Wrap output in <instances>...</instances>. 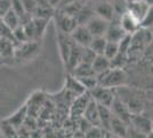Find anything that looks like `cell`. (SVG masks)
Segmentation results:
<instances>
[{"label": "cell", "instance_id": "6da1fadb", "mask_svg": "<svg viewBox=\"0 0 153 138\" xmlns=\"http://www.w3.org/2000/svg\"><path fill=\"white\" fill-rule=\"evenodd\" d=\"M98 85L108 89L121 87L127 83V74L122 68H110L108 70L96 76Z\"/></svg>", "mask_w": 153, "mask_h": 138}, {"label": "cell", "instance_id": "7a4b0ae2", "mask_svg": "<svg viewBox=\"0 0 153 138\" xmlns=\"http://www.w3.org/2000/svg\"><path fill=\"white\" fill-rule=\"evenodd\" d=\"M39 41H25L15 45V61H29L39 53Z\"/></svg>", "mask_w": 153, "mask_h": 138}, {"label": "cell", "instance_id": "3957f363", "mask_svg": "<svg viewBox=\"0 0 153 138\" xmlns=\"http://www.w3.org/2000/svg\"><path fill=\"white\" fill-rule=\"evenodd\" d=\"M54 17L56 21V28L58 32L64 35H71V32L74 30L78 26L74 17L65 14L62 11H58L57 13L54 14Z\"/></svg>", "mask_w": 153, "mask_h": 138}, {"label": "cell", "instance_id": "277c9868", "mask_svg": "<svg viewBox=\"0 0 153 138\" xmlns=\"http://www.w3.org/2000/svg\"><path fill=\"white\" fill-rule=\"evenodd\" d=\"M90 96H91V99L95 101L96 104L98 105L105 106V107H108L111 104L113 103V100L115 98L114 91L112 89H108V87H103V86H97L95 90H93L91 92H89Z\"/></svg>", "mask_w": 153, "mask_h": 138}, {"label": "cell", "instance_id": "5b68a950", "mask_svg": "<svg viewBox=\"0 0 153 138\" xmlns=\"http://www.w3.org/2000/svg\"><path fill=\"white\" fill-rule=\"evenodd\" d=\"M110 111L112 113V115L114 118L121 120L122 122H125L126 124L129 125L130 122V118H131V112L129 111V108L127 107V105L123 103V100L115 96L113 103L110 106Z\"/></svg>", "mask_w": 153, "mask_h": 138}, {"label": "cell", "instance_id": "8992f818", "mask_svg": "<svg viewBox=\"0 0 153 138\" xmlns=\"http://www.w3.org/2000/svg\"><path fill=\"white\" fill-rule=\"evenodd\" d=\"M70 37L74 44L81 47H89L90 43L94 38L86 26H76V29L71 32Z\"/></svg>", "mask_w": 153, "mask_h": 138}, {"label": "cell", "instance_id": "52a82bcc", "mask_svg": "<svg viewBox=\"0 0 153 138\" xmlns=\"http://www.w3.org/2000/svg\"><path fill=\"white\" fill-rule=\"evenodd\" d=\"M108 23L110 22L105 21L104 19L97 16V15H95V16H93L87 22L86 28L89 30V32L91 33L93 37H104L108 28Z\"/></svg>", "mask_w": 153, "mask_h": 138}, {"label": "cell", "instance_id": "ba28073f", "mask_svg": "<svg viewBox=\"0 0 153 138\" xmlns=\"http://www.w3.org/2000/svg\"><path fill=\"white\" fill-rule=\"evenodd\" d=\"M129 125L136 129L137 131L149 135L152 131V125H151V118L142 114V113H137V114H131L130 118V122Z\"/></svg>", "mask_w": 153, "mask_h": 138}, {"label": "cell", "instance_id": "9c48e42d", "mask_svg": "<svg viewBox=\"0 0 153 138\" xmlns=\"http://www.w3.org/2000/svg\"><path fill=\"white\" fill-rule=\"evenodd\" d=\"M119 23H120L122 30L125 31L126 35H134L135 32H137L140 29V21L137 19H135L129 12H126V13L122 14L120 16Z\"/></svg>", "mask_w": 153, "mask_h": 138}, {"label": "cell", "instance_id": "30bf717a", "mask_svg": "<svg viewBox=\"0 0 153 138\" xmlns=\"http://www.w3.org/2000/svg\"><path fill=\"white\" fill-rule=\"evenodd\" d=\"M0 58L4 65L15 61V43L0 38Z\"/></svg>", "mask_w": 153, "mask_h": 138}, {"label": "cell", "instance_id": "8fae6325", "mask_svg": "<svg viewBox=\"0 0 153 138\" xmlns=\"http://www.w3.org/2000/svg\"><path fill=\"white\" fill-rule=\"evenodd\" d=\"M126 36L125 31L122 30L121 26L118 22H114V21H111L108 23V28L106 30V33H105V39L108 41H113V43H119L120 40Z\"/></svg>", "mask_w": 153, "mask_h": 138}, {"label": "cell", "instance_id": "7c38bea8", "mask_svg": "<svg viewBox=\"0 0 153 138\" xmlns=\"http://www.w3.org/2000/svg\"><path fill=\"white\" fill-rule=\"evenodd\" d=\"M91 100V96H90L89 92H86L81 96L76 97L74 103H73V106L71 108V112H72V115H76V116H82L85 109L87 108L88 104Z\"/></svg>", "mask_w": 153, "mask_h": 138}, {"label": "cell", "instance_id": "4fadbf2b", "mask_svg": "<svg viewBox=\"0 0 153 138\" xmlns=\"http://www.w3.org/2000/svg\"><path fill=\"white\" fill-rule=\"evenodd\" d=\"M82 118L86 121H88L89 124L93 127H101L100 125V118H98V106L93 99L90 100L87 108L85 109Z\"/></svg>", "mask_w": 153, "mask_h": 138}, {"label": "cell", "instance_id": "5bb4252c", "mask_svg": "<svg viewBox=\"0 0 153 138\" xmlns=\"http://www.w3.org/2000/svg\"><path fill=\"white\" fill-rule=\"evenodd\" d=\"M149 7L150 6H147L143 0H140V1H129L127 12H129L135 19H137V20L140 21H140L144 17V15L146 14Z\"/></svg>", "mask_w": 153, "mask_h": 138}, {"label": "cell", "instance_id": "9a60e30c", "mask_svg": "<svg viewBox=\"0 0 153 138\" xmlns=\"http://www.w3.org/2000/svg\"><path fill=\"white\" fill-rule=\"evenodd\" d=\"M127 128L128 124H126L125 122H122L121 120L114 118L112 115L111 123H110V130H108V132L111 135H113V136L119 138H125L126 132H127Z\"/></svg>", "mask_w": 153, "mask_h": 138}, {"label": "cell", "instance_id": "2e32d148", "mask_svg": "<svg viewBox=\"0 0 153 138\" xmlns=\"http://www.w3.org/2000/svg\"><path fill=\"white\" fill-rule=\"evenodd\" d=\"M65 89L69 92H71V93H73L76 96V98L87 92L82 86V84L79 82V79L73 77L72 75H68L66 82H65Z\"/></svg>", "mask_w": 153, "mask_h": 138}, {"label": "cell", "instance_id": "e0dca14e", "mask_svg": "<svg viewBox=\"0 0 153 138\" xmlns=\"http://www.w3.org/2000/svg\"><path fill=\"white\" fill-rule=\"evenodd\" d=\"M48 22H49V20L32 17V28H33V35H34V41H40L41 40L42 36L45 35Z\"/></svg>", "mask_w": 153, "mask_h": 138}, {"label": "cell", "instance_id": "ac0fdd59", "mask_svg": "<svg viewBox=\"0 0 153 138\" xmlns=\"http://www.w3.org/2000/svg\"><path fill=\"white\" fill-rule=\"evenodd\" d=\"M91 68L96 76H98L111 68V62L104 55H96L95 59L91 62Z\"/></svg>", "mask_w": 153, "mask_h": 138}, {"label": "cell", "instance_id": "d6986e66", "mask_svg": "<svg viewBox=\"0 0 153 138\" xmlns=\"http://www.w3.org/2000/svg\"><path fill=\"white\" fill-rule=\"evenodd\" d=\"M95 15L100 16L108 22H111L113 21V14H114V9H113V6L110 4V2H101L98 6L95 8Z\"/></svg>", "mask_w": 153, "mask_h": 138}, {"label": "cell", "instance_id": "ffe728a7", "mask_svg": "<svg viewBox=\"0 0 153 138\" xmlns=\"http://www.w3.org/2000/svg\"><path fill=\"white\" fill-rule=\"evenodd\" d=\"M70 75H72L76 78H83V77H91V76H96L91 65L89 63H85V62H80L78 66L70 72Z\"/></svg>", "mask_w": 153, "mask_h": 138}, {"label": "cell", "instance_id": "44dd1931", "mask_svg": "<svg viewBox=\"0 0 153 138\" xmlns=\"http://www.w3.org/2000/svg\"><path fill=\"white\" fill-rule=\"evenodd\" d=\"M98 118H100V125L101 128L104 129L105 131L110 130V123H111V118H112V113L110 111L108 107L98 105Z\"/></svg>", "mask_w": 153, "mask_h": 138}, {"label": "cell", "instance_id": "7402d4cb", "mask_svg": "<svg viewBox=\"0 0 153 138\" xmlns=\"http://www.w3.org/2000/svg\"><path fill=\"white\" fill-rule=\"evenodd\" d=\"M26 114H27V106H24V107L19 108V111L15 113L14 115H12L9 118H7L6 121L17 130L19 127L23 124V122H24V120L26 118Z\"/></svg>", "mask_w": 153, "mask_h": 138}, {"label": "cell", "instance_id": "603a6c76", "mask_svg": "<svg viewBox=\"0 0 153 138\" xmlns=\"http://www.w3.org/2000/svg\"><path fill=\"white\" fill-rule=\"evenodd\" d=\"M93 16H95V12L91 11L88 7L83 6L82 8L80 9V12L74 16V19H76L78 26H86L87 22H88Z\"/></svg>", "mask_w": 153, "mask_h": 138}, {"label": "cell", "instance_id": "cb8c5ba5", "mask_svg": "<svg viewBox=\"0 0 153 138\" xmlns=\"http://www.w3.org/2000/svg\"><path fill=\"white\" fill-rule=\"evenodd\" d=\"M2 22L6 24L7 26H9L12 30H15L16 28H19L21 26V21H19V17L16 15V14L14 13V11L10 8L8 12H7L5 15H4V17L1 19Z\"/></svg>", "mask_w": 153, "mask_h": 138}, {"label": "cell", "instance_id": "d4e9b609", "mask_svg": "<svg viewBox=\"0 0 153 138\" xmlns=\"http://www.w3.org/2000/svg\"><path fill=\"white\" fill-rule=\"evenodd\" d=\"M106 43H108V40L105 39V37H94L90 43L89 48L96 55H103Z\"/></svg>", "mask_w": 153, "mask_h": 138}, {"label": "cell", "instance_id": "484cf974", "mask_svg": "<svg viewBox=\"0 0 153 138\" xmlns=\"http://www.w3.org/2000/svg\"><path fill=\"white\" fill-rule=\"evenodd\" d=\"M118 53H119V44L118 43H113V41H108L105 48H104L103 55L111 62L118 55Z\"/></svg>", "mask_w": 153, "mask_h": 138}, {"label": "cell", "instance_id": "4316f807", "mask_svg": "<svg viewBox=\"0 0 153 138\" xmlns=\"http://www.w3.org/2000/svg\"><path fill=\"white\" fill-rule=\"evenodd\" d=\"M0 132L4 138H19L17 130L12 124H9L7 121L1 122L0 124Z\"/></svg>", "mask_w": 153, "mask_h": 138}, {"label": "cell", "instance_id": "83f0119b", "mask_svg": "<svg viewBox=\"0 0 153 138\" xmlns=\"http://www.w3.org/2000/svg\"><path fill=\"white\" fill-rule=\"evenodd\" d=\"M110 132L105 131L101 127H90L85 132V138H108Z\"/></svg>", "mask_w": 153, "mask_h": 138}, {"label": "cell", "instance_id": "f1b7e54d", "mask_svg": "<svg viewBox=\"0 0 153 138\" xmlns=\"http://www.w3.org/2000/svg\"><path fill=\"white\" fill-rule=\"evenodd\" d=\"M76 79H79V82L82 84V86L85 87V90L87 92H91L98 86V81H97L96 76L83 77V78H76Z\"/></svg>", "mask_w": 153, "mask_h": 138}, {"label": "cell", "instance_id": "f546056e", "mask_svg": "<svg viewBox=\"0 0 153 138\" xmlns=\"http://www.w3.org/2000/svg\"><path fill=\"white\" fill-rule=\"evenodd\" d=\"M0 38H4V39H8L10 41L15 43V39H14V35H13V30L7 26L2 20L0 19ZM16 45V44H15Z\"/></svg>", "mask_w": 153, "mask_h": 138}, {"label": "cell", "instance_id": "4dcf8cb0", "mask_svg": "<svg viewBox=\"0 0 153 138\" xmlns=\"http://www.w3.org/2000/svg\"><path fill=\"white\" fill-rule=\"evenodd\" d=\"M153 26V6L149 7L146 14L144 15V17L140 21V28L142 29H146Z\"/></svg>", "mask_w": 153, "mask_h": 138}, {"label": "cell", "instance_id": "1f68e13d", "mask_svg": "<svg viewBox=\"0 0 153 138\" xmlns=\"http://www.w3.org/2000/svg\"><path fill=\"white\" fill-rule=\"evenodd\" d=\"M21 2L24 7L26 14H29L30 16L33 17L36 9H37V0H21Z\"/></svg>", "mask_w": 153, "mask_h": 138}, {"label": "cell", "instance_id": "d6a6232c", "mask_svg": "<svg viewBox=\"0 0 153 138\" xmlns=\"http://www.w3.org/2000/svg\"><path fill=\"white\" fill-rule=\"evenodd\" d=\"M13 35H14V39H15V44H21V43L27 41L25 31H24V29H23L22 26H19V28H16L13 31Z\"/></svg>", "mask_w": 153, "mask_h": 138}, {"label": "cell", "instance_id": "836d02e7", "mask_svg": "<svg viewBox=\"0 0 153 138\" xmlns=\"http://www.w3.org/2000/svg\"><path fill=\"white\" fill-rule=\"evenodd\" d=\"M125 138H147V135L145 133H142V132L137 131L136 129H134L133 127L128 125L127 132H126V136Z\"/></svg>", "mask_w": 153, "mask_h": 138}, {"label": "cell", "instance_id": "e575fe53", "mask_svg": "<svg viewBox=\"0 0 153 138\" xmlns=\"http://www.w3.org/2000/svg\"><path fill=\"white\" fill-rule=\"evenodd\" d=\"M12 8V0H0V19Z\"/></svg>", "mask_w": 153, "mask_h": 138}, {"label": "cell", "instance_id": "d590c367", "mask_svg": "<svg viewBox=\"0 0 153 138\" xmlns=\"http://www.w3.org/2000/svg\"><path fill=\"white\" fill-rule=\"evenodd\" d=\"M46 2L49 5V6L53 8V9H58L59 7V4H61V0H46Z\"/></svg>", "mask_w": 153, "mask_h": 138}, {"label": "cell", "instance_id": "8d00e7d4", "mask_svg": "<svg viewBox=\"0 0 153 138\" xmlns=\"http://www.w3.org/2000/svg\"><path fill=\"white\" fill-rule=\"evenodd\" d=\"M78 1H80V0H61V4H59L58 9H62L63 7H66V6H69V5H72V4H74V2H78Z\"/></svg>", "mask_w": 153, "mask_h": 138}, {"label": "cell", "instance_id": "74e56055", "mask_svg": "<svg viewBox=\"0 0 153 138\" xmlns=\"http://www.w3.org/2000/svg\"><path fill=\"white\" fill-rule=\"evenodd\" d=\"M143 1L146 4L147 6H150V7L153 6V0H143Z\"/></svg>", "mask_w": 153, "mask_h": 138}, {"label": "cell", "instance_id": "f35d334b", "mask_svg": "<svg viewBox=\"0 0 153 138\" xmlns=\"http://www.w3.org/2000/svg\"><path fill=\"white\" fill-rule=\"evenodd\" d=\"M150 118H151V125H152V131H153V114L150 116Z\"/></svg>", "mask_w": 153, "mask_h": 138}, {"label": "cell", "instance_id": "ab89813d", "mask_svg": "<svg viewBox=\"0 0 153 138\" xmlns=\"http://www.w3.org/2000/svg\"><path fill=\"white\" fill-rule=\"evenodd\" d=\"M147 138H153V131H151L149 135H147Z\"/></svg>", "mask_w": 153, "mask_h": 138}, {"label": "cell", "instance_id": "60d3db41", "mask_svg": "<svg viewBox=\"0 0 153 138\" xmlns=\"http://www.w3.org/2000/svg\"><path fill=\"white\" fill-rule=\"evenodd\" d=\"M108 138H119V137H115V136H113V135H111V133H110Z\"/></svg>", "mask_w": 153, "mask_h": 138}, {"label": "cell", "instance_id": "b9f144b4", "mask_svg": "<svg viewBox=\"0 0 153 138\" xmlns=\"http://www.w3.org/2000/svg\"><path fill=\"white\" fill-rule=\"evenodd\" d=\"M4 65V62H2V60H1V58H0V66H2Z\"/></svg>", "mask_w": 153, "mask_h": 138}, {"label": "cell", "instance_id": "7bdbcfd3", "mask_svg": "<svg viewBox=\"0 0 153 138\" xmlns=\"http://www.w3.org/2000/svg\"><path fill=\"white\" fill-rule=\"evenodd\" d=\"M130 1H140V0H130Z\"/></svg>", "mask_w": 153, "mask_h": 138}, {"label": "cell", "instance_id": "ee69618b", "mask_svg": "<svg viewBox=\"0 0 153 138\" xmlns=\"http://www.w3.org/2000/svg\"><path fill=\"white\" fill-rule=\"evenodd\" d=\"M0 138H4L2 137V135H1V132H0Z\"/></svg>", "mask_w": 153, "mask_h": 138}]
</instances>
